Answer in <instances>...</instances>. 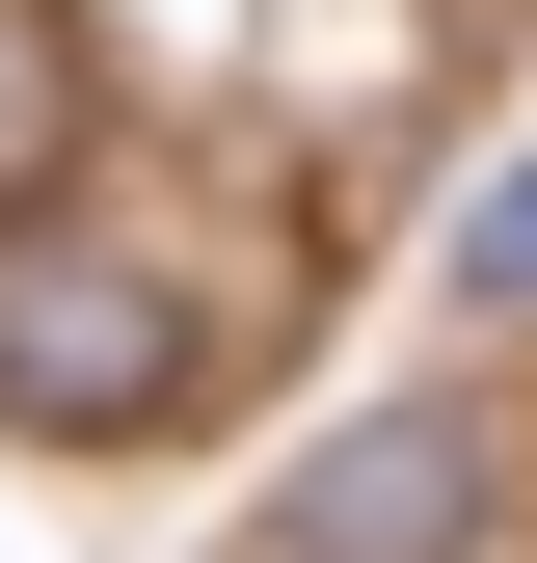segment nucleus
<instances>
[{"label":"nucleus","instance_id":"2","mask_svg":"<svg viewBox=\"0 0 537 563\" xmlns=\"http://www.w3.org/2000/svg\"><path fill=\"white\" fill-rule=\"evenodd\" d=\"M484 537V402H350L296 483H268L242 563H457Z\"/></svg>","mask_w":537,"mask_h":563},{"label":"nucleus","instance_id":"4","mask_svg":"<svg viewBox=\"0 0 537 563\" xmlns=\"http://www.w3.org/2000/svg\"><path fill=\"white\" fill-rule=\"evenodd\" d=\"M457 296H484V322H537V162L484 188V216H457Z\"/></svg>","mask_w":537,"mask_h":563},{"label":"nucleus","instance_id":"3","mask_svg":"<svg viewBox=\"0 0 537 563\" xmlns=\"http://www.w3.org/2000/svg\"><path fill=\"white\" fill-rule=\"evenodd\" d=\"M54 134H81V54H54V0H0V188H28Z\"/></svg>","mask_w":537,"mask_h":563},{"label":"nucleus","instance_id":"1","mask_svg":"<svg viewBox=\"0 0 537 563\" xmlns=\"http://www.w3.org/2000/svg\"><path fill=\"white\" fill-rule=\"evenodd\" d=\"M0 402H28V430H162L188 402V296L162 268H108V242H0Z\"/></svg>","mask_w":537,"mask_h":563}]
</instances>
